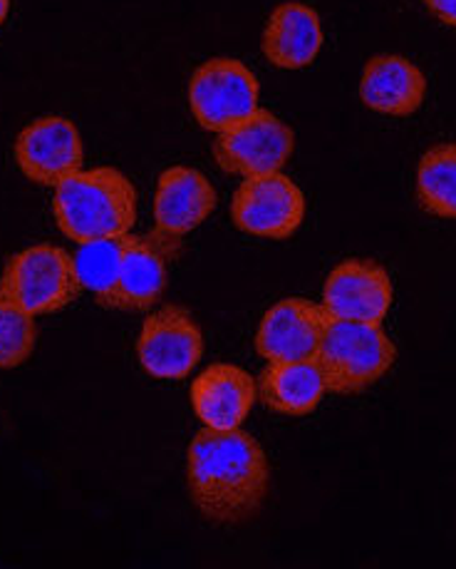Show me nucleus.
Listing matches in <instances>:
<instances>
[{
  "label": "nucleus",
  "instance_id": "15",
  "mask_svg": "<svg viewBox=\"0 0 456 569\" xmlns=\"http://www.w3.org/2000/svg\"><path fill=\"white\" fill-rule=\"evenodd\" d=\"M359 98L369 110L407 118L417 112L427 98V78L407 58L377 56L365 66Z\"/></svg>",
  "mask_w": 456,
  "mask_h": 569
},
{
  "label": "nucleus",
  "instance_id": "16",
  "mask_svg": "<svg viewBox=\"0 0 456 569\" xmlns=\"http://www.w3.org/2000/svg\"><path fill=\"white\" fill-rule=\"evenodd\" d=\"M323 48V26L313 8L283 3L263 30V56L283 70L307 68Z\"/></svg>",
  "mask_w": 456,
  "mask_h": 569
},
{
  "label": "nucleus",
  "instance_id": "9",
  "mask_svg": "<svg viewBox=\"0 0 456 569\" xmlns=\"http://www.w3.org/2000/svg\"><path fill=\"white\" fill-rule=\"evenodd\" d=\"M216 209V192L209 179L191 167H169L156 182L154 234L166 254L182 247V239L204 224Z\"/></svg>",
  "mask_w": 456,
  "mask_h": 569
},
{
  "label": "nucleus",
  "instance_id": "4",
  "mask_svg": "<svg viewBox=\"0 0 456 569\" xmlns=\"http://www.w3.org/2000/svg\"><path fill=\"white\" fill-rule=\"evenodd\" d=\"M82 293L75 257L52 244H36L8 261L0 277V299L16 303L30 316L55 313Z\"/></svg>",
  "mask_w": 456,
  "mask_h": 569
},
{
  "label": "nucleus",
  "instance_id": "6",
  "mask_svg": "<svg viewBox=\"0 0 456 569\" xmlns=\"http://www.w3.org/2000/svg\"><path fill=\"white\" fill-rule=\"evenodd\" d=\"M231 217L251 237L288 239L305 219V197L283 172L246 177L233 194Z\"/></svg>",
  "mask_w": 456,
  "mask_h": 569
},
{
  "label": "nucleus",
  "instance_id": "18",
  "mask_svg": "<svg viewBox=\"0 0 456 569\" xmlns=\"http://www.w3.org/2000/svg\"><path fill=\"white\" fill-rule=\"evenodd\" d=\"M417 199L429 214L456 219V142L432 147L422 157Z\"/></svg>",
  "mask_w": 456,
  "mask_h": 569
},
{
  "label": "nucleus",
  "instance_id": "5",
  "mask_svg": "<svg viewBox=\"0 0 456 569\" xmlns=\"http://www.w3.org/2000/svg\"><path fill=\"white\" fill-rule=\"evenodd\" d=\"M189 104L201 128L224 132L259 110V80L241 60L214 58L191 76Z\"/></svg>",
  "mask_w": 456,
  "mask_h": 569
},
{
  "label": "nucleus",
  "instance_id": "7",
  "mask_svg": "<svg viewBox=\"0 0 456 569\" xmlns=\"http://www.w3.org/2000/svg\"><path fill=\"white\" fill-rule=\"evenodd\" d=\"M293 130L268 110H256L233 128L219 132L214 160L229 174L259 177L281 172L293 152Z\"/></svg>",
  "mask_w": 456,
  "mask_h": 569
},
{
  "label": "nucleus",
  "instance_id": "21",
  "mask_svg": "<svg viewBox=\"0 0 456 569\" xmlns=\"http://www.w3.org/2000/svg\"><path fill=\"white\" fill-rule=\"evenodd\" d=\"M424 3H427V8L442 23L456 28V0H424Z\"/></svg>",
  "mask_w": 456,
  "mask_h": 569
},
{
  "label": "nucleus",
  "instance_id": "14",
  "mask_svg": "<svg viewBox=\"0 0 456 569\" xmlns=\"http://www.w3.org/2000/svg\"><path fill=\"white\" fill-rule=\"evenodd\" d=\"M166 251L150 237L122 239L120 277L104 309L146 311L162 299L166 289Z\"/></svg>",
  "mask_w": 456,
  "mask_h": 569
},
{
  "label": "nucleus",
  "instance_id": "22",
  "mask_svg": "<svg viewBox=\"0 0 456 569\" xmlns=\"http://www.w3.org/2000/svg\"><path fill=\"white\" fill-rule=\"evenodd\" d=\"M8 13H10V0H0V26L6 23Z\"/></svg>",
  "mask_w": 456,
  "mask_h": 569
},
{
  "label": "nucleus",
  "instance_id": "11",
  "mask_svg": "<svg viewBox=\"0 0 456 569\" xmlns=\"http://www.w3.org/2000/svg\"><path fill=\"white\" fill-rule=\"evenodd\" d=\"M84 150L75 124L65 118H40L30 122L16 140V162L30 182L55 187L82 170Z\"/></svg>",
  "mask_w": 456,
  "mask_h": 569
},
{
  "label": "nucleus",
  "instance_id": "3",
  "mask_svg": "<svg viewBox=\"0 0 456 569\" xmlns=\"http://www.w3.org/2000/svg\"><path fill=\"white\" fill-rule=\"evenodd\" d=\"M395 358V343L379 323L333 319L313 361L321 366L327 391L345 396L367 391L389 371Z\"/></svg>",
  "mask_w": 456,
  "mask_h": 569
},
{
  "label": "nucleus",
  "instance_id": "13",
  "mask_svg": "<svg viewBox=\"0 0 456 569\" xmlns=\"http://www.w3.org/2000/svg\"><path fill=\"white\" fill-rule=\"evenodd\" d=\"M256 381L239 366L214 363L191 383V406L211 430H236L256 403Z\"/></svg>",
  "mask_w": 456,
  "mask_h": 569
},
{
  "label": "nucleus",
  "instance_id": "20",
  "mask_svg": "<svg viewBox=\"0 0 456 569\" xmlns=\"http://www.w3.org/2000/svg\"><path fill=\"white\" fill-rule=\"evenodd\" d=\"M38 329L33 316L0 299V368L23 366L36 349Z\"/></svg>",
  "mask_w": 456,
  "mask_h": 569
},
{
  "label": "nucleus",
  "instance_id": "2",
  "mask_svg": "<svg viewBox=\"0 0 456 569\" xmlns=\"http://www.w3.org/2000/svg\"><path fill=\"white\" fill-rule=\"evenodd\" d=\"M52 212L75 244L126 237L136 221L134 184L114 167L78 170L55 184Z\"/></svg>",
  "mask_w": 456,
  "mask_h": 569
},
{
  "label": "nucleus",
  "instance_id": "17",
  "mask_svg": "<svg viewBox=\"0 0 456 569\" xmlns=\"http://www.w3.org/2000/svg\"><path fill=\"white\" fill-rule=\"evenodd\" d=\"M256 391L261 403L275 413L307 416L321 406L327 386L315 361H291L263 368Z\"/></svg>",
  "mask_w": 456,
  "mask_h": 569
},
{
  "label": "nucleus",
  "instance_id": "1",
  "mask_svg": "<svg viewBox=\"0 0 456 569\" xmlns=\"http://www.w3.org/2000/svg\"><path fill=\"white\" fill-rule=\"evenodd\" d=\"M189 495L209 522L239 525L261 510L271 468L261 442L243 430H201L186 456Z\"/></svg>",
  "mask_w": 456,
  "mask_h": 569
},
{
  "label": "nucleus",
  "instance_id": "12",
  "mask_svg": "<svg viewBox=\"0 0 456 569\" xmlns=\"http://www.w3.org/2000/svg\"><path fill=\"white\" fill-rule=\"evenodd\" d=\"M323 307L337 321L382 323L392 307L387 269L369 259L337 263L325 281Z\"/></svg>",
  "mask_w": 456,
  "mask_h": 569
},
{
  "label": "nucleus",
  "instance_id": "10",
  "mask_svg": "<svg viewBox=\"0 0 456 569\" xmlns=\"http://www.w3.org/2000/svg\"><path fill=\"white\" fill-rule=\"evenodd\" d=\"M333 316L311 299L278 301L263 316L256 333V351L268 363L313 361Z\"/></svg>",
  "mask_w": 456,
  "mask_h": 569
},
{
  "label": "nucleus",
  "instance_id": "8",
  "mask_svg": "<svg viewBox=\"0 0 456 569\" xmlns=\"http://www.w3.org/2000/svg\"><path fill=\"white\" fill-rule=\"evenodd\" d=\"M136 356L152 378L182 381L204 356V336L186 309L164 307L144 321Z\"/></svg>",
  "mask_w": 456,
  "mask_h": 569
},
{
  "label": "nucleus",
  "instance_id": "19",
  "mask_svg": "<svg viewBox=\"0 0 456 569\" xmlns=\"http://www.w3.org/2000/svg\"><path fill=\"white\" fill-rule=\"evenodd\" d=\"M122 239H98L80 244L75 254V271L82 283V291H92L100 307H104L110 293L120 277V261H122Z\"/></svg>",
  "mask_w": 456,
  "mask_h": 569
}]
</instances>
